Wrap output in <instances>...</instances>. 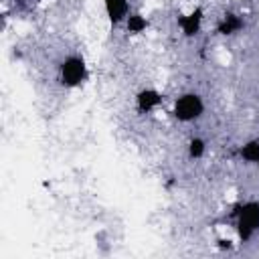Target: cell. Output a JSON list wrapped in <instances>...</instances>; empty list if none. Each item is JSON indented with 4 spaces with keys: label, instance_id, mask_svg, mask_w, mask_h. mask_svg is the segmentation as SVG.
<instances>
[{
    "label": "cell",
    "instance_id": "1",
    "mask_svg": "<svg viewBox=\"0 0 259 259\" xmlns=\"http://www.w3.org/2000/svg\"><path fill=\"white\" fill-rule=\"evenodd\" d=\"M235 227H237L241 241H249L259 231V202L257 200H249L237 206Z\"/></svg>",
    "mask_w": 259,
    "mask_h": 259
},
{
    "label": "cell",
    "instance_id": "2",
    "mask_svg": "<svg viewBox=\"0 0 259 259\" xmlns=\"http://www.w3.org/2000/svg\"><path fill=\"white\" fill-rule=\"evenodd\" d=\"M202 111H204V101L198 93H182L174 101V109H172L174 117L184 123L198 119L202 115Z\"/></svg>",
    "mask_w": 259,
    "mask_h": 259
},
{
    "label": "cell",
    "instance_id": "3",
    "mask_svg": "<svg viewBox=\"0 0 259 259\" xmlns=\"http://www.w3.org/2000/svg\"><path fill=\"white\" fill-rule=\"evenodd\" d=\"M59 75H61L63 85H67V87H79L85 81V77H87V65H85V61L81 57L71 55V57H67L61 63Z\"/></svg>",
    "mask_w": 259,
    "mask_h": 259
},
{
    "label": "cell",
    "instance_id": "4",
    "mask_svg": "<svg viewBox=\"0 0 259 259\" xmlns=\"http://www.w3.org/2000/svg\"><path fill=\"white\" fill-rule=\"evenodd\" d=\"M103 6L111 24H119L130 16V0H105Z\"/></svg>",
    "mask_w": 259,
    "mask_h": 259
},
{
    "label": "cell",
    "instance_id": "5",
    "mask_svg": "<svg viewBox=\"0 0 259 259\" xmlns=\"http://www.w3.org/2000/svg\"><path fill=\"white\" fill-rule=\"evenodd\" d=\"M162 103V95L156 89H142L136 95V107L140 113H150Z\"/></svg>",
    "mask_w": 259,
    "mask_h": 259
},
{
    "label": "cell",
    "instance_id": "6",
    "mask_svg": "<svg viewBox=\"0 0 259 259\" xmlns=\"http://www.w3.org/2000/svg\"><path fill=\"white\" fill-rule=\"evenodd\" d=\"M178 24H180V30L184 36H196L200 32V26H202V10L200 8L190 10L186 16H182L178 20Z\"/></svg>",
    "mask_w": 259,
    "mask_h": 259
},
{
    "label": "cell",
    "instance_id": "7",
    "mask_svg": "<svg viewBox=\"0 0 259 259\" xmlns=\"http://www.w3.org/2000/svg\"><path fill=\"white\" fill-rule=\"evenodd\" d=\"M243 26H245L243 16H239V14H235V12H227V14L221 18L217 30H219V34H223V36H233V34L241 32Z\"/></svg>",
    "mask_w": 259,
    "mask_h": 259
},
{
    "label": "cell",
    "instance_id": "8",
    "mask_svg": "<svg viewBox=\"0 0 259 259\" xmlns=\"http://www.w3.org/2000/svg\"><path fill=\"white\" fill-rule=\"evenodd\" d=\"M239 154H241V158H243L245 162L259 166V140H249V142H245V144L241 146Z\"/></svg>",
    "mask_w": 259,
    "mask_h": 259
},
{
    "label": "cell",
    "instance_id": "9",
    "mask_svg": "<svg viewBox=\"0 0 259 259\" xmlns=\"http://www.w3.org/2000/svg\"><path fill=\"white\" fill-rule=\"evenodd\" d=\"M125 28H127V32H132V34H140V32H144V30L148 28V20H146L142 14H130V16L125 18Z\"/></svg>",
    "mask_w": 259,
    "mask_h": 259
},
{
    "label": "cell",
    "instance_id": "10",
    "mask_svg": "<svg viewBox=\"0 0 259 259\" xmlns=\"http://www.w3.org/2000/svg\"><path fill=\"white\" fill-rule=\"evenodd\" d=\"M204 152H206V144H204V140H200V138H192V140L188 142V158H190V160H200V158L204 156Z\"/></svg>",
    "mask_w": 259,
    "mask_h": 259
}]
</instances>
